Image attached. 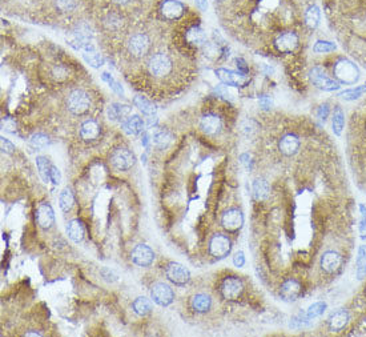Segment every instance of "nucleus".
Masks as SVG:
<instances>
[{"label": "nucleus", "mask_w": 366, "mask_h": 337, "mask_svg": "<svg viewBox=\"0 0 366 337\" xmlns=\"http://www.w3.org/2000/svg\"><path fill=\"white\" fill-rule=\"evenodd\" d=\"M106 113H108V117L111 120L121 121V120L127 119V116L131 113V107H129V106H125V104L115 103V104H111V106L108 107Z\"/></svg>", "instance_id": "24"}, {"label": "nucleus", "mask_w": 366, "mask_h": 337, "mask_svg": "<svg viewBox=\"0 0 366 337\" xmlns=\"http://www.w3.org/2000/svg\"><path fill=\"white\" fill-rule=\"evenodd\" d=\"M1 128H3V131H5V132H15V129H16V124H15V121L11 119H3L1 120Z\"/></svg>", "instance_id": "43"}, {"label": "nucleus", "mask_w": 366, "mask_h": 337, "mask_svg": "<svg viewBox=\"0 0 366 337\" xmlns=\"http://www.w3.org/2000/svg\"><path fill=\"white\" fill-rule=\"evenodd\" d=\"M149 47V40L148 38L143 34H137L135 36L129 39V43H128V50L132 54L133 56H144L148 51Z\"/></svg>", "instance_id": "13"}, {"label": "nucleus", "mask_w": 366, "mask_h": 337, "mask_svg": "<svg viewBox=\"0 0 366 337\" xmlns=\"http://www.w3.org/2000/svg\"><path fill=\"white\" fill-rule=\"evenodd\" d=\"M366 275V245H361L357 256V278L361 280Z\"/></svg>", "instance_id": "34"}, {"label": "nucleus", "mask_w": 366, "mask_h": 337, "mask_svg": "<svg viewBox=\"0 0 366 337\" xmlns=\"http://www.w3.org/2000/svg\"><path fill=\"white\" fill-rule=\"evenodd\" d=\"M309 77H311L312 83L314 84L317 88L322 91H337L340 90V83H337L336 80H333L326 75L324 69L319 68V67H314L311 69L309 72Z\"/></svg>", "instance_id": "3"}, {"label": "nucleus", "mask_w": 366, "mask_h": 337, "mask_svg": "<svg viewBox=\"0 0 366 337\" xmlns=\"http://www.w3.org/2000/svg\"><path fill=\"white\" fill-rule=\"evenodd\" d=\"M148 69L149 72L155 75V76H165L172 69V60L165 54H156V55H154L149 59Z\"/></svg>", "instance_id": "4"}, {"label": "nucleus", "mask_w": 366, "mask_h": 337, "mask_svg": "<svg viewBox=\"0 0 366 337\" xmlns=\"http://www.w3.org/2000/svg\"><path fill=\"white\" fill-rule=\"evenodd\" d=\"M73 195L72 192L69 191V189H64L63 192L60 193V197H59V204H60V208L63 212H68L69 209L73 207Z\"/></svg>", "instance_id": "35"}, {"label": "nucleus", "mask_w": 366, "mask_h": 337, "mask_svg": "<svg viewBox=\"0 0 366 337\" xmlns=\"http://www.w3.org/2000/svg\"><path fill=\"white\" fill-rule=\"evenodd\" d=\"M216 75L220 80L226 84V86L233 87H244L247 86L249 77L247 73L241 72V71H233V69L226 68H218L216 71Z\"/></svg>", "instance_id": "5"}, {"label": "nucleus", "mask_w": 366, "mask_h": 337, "mask_svg": "<svg viewBox=\"0 0 366 337\" xmlns=\"http://www.w3.org/2000/svg\"><path fill=\"white\" fill-rule=\"evenodd\" d=\"M91 99L87 92L81 90H75L69 94L67 99V107L75 115H83L90 110Z\"/></svg>", "instance_id": "2"}, {"label": "nucleus", "mask_w": 366, "mask_h": 337, "mask_svg": "<svg viewBox=\"0 0 366 337\" xmlns=\"http://www.w3.org/2000/svg\"><path fill=\"white\" fill-rule=\"evenodd\" d=\"M56 5L63 12H69V11H73L76 8L77 1L76 0H56Z\"/></svg>", "instance_id": "42"}, {"label": "nucleus", "mask_w": 366, "mask_h": 337, "mask_svg": "<svg viewBox=\"0 0 366 337\" xmlns=\"http://www.w3.org/2000/svg\"><path fill=\"white\" fill-rule=\"evenodd\" d=\"M232 249V243L226 236L217 233L214 235L209 241V252L213 257L222 259V257L228 256V253Z\"/></svg>", "instance_id": "7"}, {"label": "nucleus", "mask_w": 366, "mask_h": 337, "mask_svg": "<svg viewBox=\"0 0 366 337\" xmlns=\"http://www.w3.org/2000/svg\"><path fill=\"white\" fill-rule=\"evenodd\" d=\"M260 106L264 108V110H268V108H270V106H272V99L269 98V96H266V95L261 96V98H260Z\"/></svg>", "instance_id": "50"}, {"label": "nucleus", "mask_w": 366, "mask_h": 337, "mask_svg": "<svg viewBox=\"0 0 366 337\" xmlns=\"http://www.w3.org/2000/svg\"><path fill=\"white\" fill-rule=\"evenodd\" d=\"M243 290V281L239 278H226L221 284V294L226 300L239 299Z\"/></svg>", "instance_id": "10"}, {"label": "nucleus", "mask_w": 366, "mask_h": 337, "mask_svg": "<svg viewBox=\"0 0 366 337\" xmlns=\"http://www.w3.org/2000/svg\"><path fill=\"white\" fill-rule=\"evenodd\" d=\"M365 92H366V86H361V87H357V88H352V90L344 91L340 96L344 99V100H356V99L361 98L362 95L365 94Z\"/></svg>", "instance_id": "38"}, {"label": "nucleus", "mask_w": 366, "mask_h": 337, "mask_svg": "<svg viewBox=\"0 0 366 337\" xmlns=\"http://www.w3.org/2000/svg\"><path fill=\"white\" fill-rule=\"evenodd\" d=\"M36 164H38V169H39V173L42 176V179L48 183V181H51V169H52V164L50 163L47 158H44V156H38L36 158Z\"/></svg>", "instance_id": "28"}, {"label": "nucleus", "mask_w": 366, "mask_h": 337, "mask_svg": "<svg viewBox=\"0 0 366 337\" xmlns=\"http://www.w3.org/2000/svg\"><path fill=\"white\" fill-rule=\"evenodd\" d=\"M154 251L145 244H139L132 251V261L139 267H149L154 263Z\"/></svg>", "instance_id": "12"}, {"label": "nucleus", "mask_w": 366, "mask_h": 337, "mask_svg": "<svg viewBox=\"0 0 366 337\" xmlns=\"http://www.w3.org/2000/svg\"><path fill=\"white\" fill-rule=\"evenodd\" d=\"M84 59L87 60V63H90L92 67L98 68L103 64V57L99 54H95V52H85L84 54Z\"/></svg>", "instance_id": "41"}, {"label": "nucleus", "mask_w": 366, "mask_h": 337, "mask_svg": "<svg viewBox=\"0 0 366 337\" xmlns=\"http://www.w3.org/2000/svg\"><path fill=\"white\" fill-rule=\"evenodd\" d=\"M237 67H239V71L244 73H248V67L245 65V61L243 59H237Z\"/></svg>", "instance_id": "51"}, {"label": "nucleus", "mask_w": 366, "mask_h": 337, "mask_svg": "<svg viewBox=\"0 0 366 337\" xmlns=\"http://www.w3.org/2000/svg\"><path fill=\"white\" fill-rule=\"evenodd\" d=\"M60 180H61V175H60L59 169L56 168L55 166H52L51 169V181L53 184H59Z\"/></svg>", "instance_id": "48"}, {"label": "nucleus", "mask_w": 366, "mask_h": 337, "mask_svg": "<svg viewBox=\"0 0 366 337\" xmlns=\"http://www.w3.org/2000/svg\"><path fill=\"white\" fill-rule=\"evenodd\" d=\"M253 197H255L257 201H261L264 200L268 197V193H269V184L266 180L264 179H256L253 181Z\"/></svg>", "instance_id": "27"}, {"label": "nucleus", "mask_w": 366, "mask_h": 337, "mask_svg": "<svg viewBox=\"0 0 366 337\" xmlns=\"http://www.w3.org/2000/svg\"><path fill=\"white\" fill-rule=\"evenodd\" d=\"M165 275L169 281L176 285H184L191 280V273L180 263H169L166 265Z\"/></svg>", "instance_id": "6"}, {"label": "nucleus", "mask_w": 366, "mask_h": 337, "mask_svg": "<svg viewBox=\"0 0 366 337\" xmlns=\"http://www.w3.org/2000/svg\"><path fill=\"white\" fill-rule=\"evenodd\" d=\"M221 224L226 230H239L244 224V215L239 208H230L222 214Z\"/></svg>", "instance_id": "11"}, {"label": "nucleus", "mask_w": 366, "mask_h": 337, "mask_svg": "<svg viewBox=\"0 0 366 337\" xmlns=\"http://www.w3.org/2000/svg\"><path fill=\"white\" fill-rule=\"evenodd\" d=\"M205 32L201 30L200 27H192L189 28L187 32V40L188 43L193 44V46H201L203 43H205Z\"/></svg>", "instance_id": "29"}, {"label": "nucleus", "mask_w": 366, "mask_h": 337, "mask_svg": "<svg viewBox=\"0 0 366 337\" xmlns=\"http://www.w3.org/2000/svg\"><path fill=\"white\" fill-rule=\"evenodd\" d=\"M133 103H135V106H136L144 115L152 116L155 115V112H156V108H155L154 104L149 102V100H147L145 98H143V96H136V98L133 99Z\"/></svg>", "instance_id": "31"}, {"label": "nucleus", "mask_w": 366, "mask_h": 337, "mask_svg": "<svg viewBox=\"0 0 366 337\" xmlns=\"http://www.w3.org/2000/svg\"><path fill=\"white\" fill-rule=\"evenodd\" d=\"M210 305H212V299H210V296H208V294L199 293L192 299V307H193L195 311L199 312V313L207 312L210 308Z\"/></svg>", "instance_id": "26"}, {"label": "nucleus", "mask_w": 366, "mask_h": 337, "mask_svg": "<svg viewBox=\"0 0 366 337\" xmlns=\"http://www.w3.org/2000/svg\"><path fill=\"white\" fill-rule=\"evenodd\" d=\"M1 150H3V152H5V154H11L15 148H13V144L12 143H9L7 139H1Z\"/></svg>", "instance_id": "49"}, {"label": "nucleus", "mask_w": 366, "mask_h": 337, "mask_svg": "<svg viewBox=\"0 0 366 337\" xmlns=\"http://www.w3.org/2000/svg\"><path fill=\"white\" fill-rule=\"evenodd\" d=\"M300 293H301V285L294 279L286 280L281 285V289H280V294H281V297L285 301H296Z\"/></svg>", "instance_id": "18"}, {"label": "nucleus", "mask_w": 366, "mask_h": 337, "mask_svg": "<svg viewBox=\"0 0 366 337\" xmlns=\"http://www.w3.org/2000/svg\"><path fill=\"white\" fill-rule=\"evenodd\" d=\"M276 48L280 52L284 54H289V52L294 51L298 46V38L294 32H285V34L280 35L276 39Z\"/></svg>", "instance_id": "14"}, {"label": "nucleus", "mask_w": 366, "mask_h": 337, "mask_svg": "<svg viewBox=\"0 0 366 337\" xmlns=\"http://www.w3.org/2000/svg\"><path fill=\"white\" fill-rule=\"evenodd\" d=\"M151 297L158 305L168 307L173 301V299H175V294H173V290H172V288L169 285H166L164 282H157L151 289Z\"/></svg>", "instance_id": "8"}, {"label": "nucleus", "mask_w": 366, "mask_h": 337, "mask_svg": "<svg viewBox=\"0 0 366 337\" xmlns=\"http://www.w3.org/2000/svg\"><path fill=\"white\" fill-rule=\"evenodd\" d=\"M240 159H241V163H243V164H245L247 167H249V162H248L249 156H248V155H243V156H241Z\"/></svg>", "instance_id": "53"}, {"label": "nucleus", "mask_w": 366, "mask_h": 337, "mask_svg": "<svg viewBox=\"0 0 366 337\" xmlns=\"http://www.w3.org/2000/svg\"><path fill=\"white\" fill-rule=\"evenodd\" d=\"M329 115V106L328 104H322L321 107L318 108V111H317V116H318L319 120H326Z\"/></svg>", "instance_id": "47"}, {"label": "nucleus", "mask_w": 366, "mask_h": 337, "mask_svg": "<svg viewBox=\"0 0 366 337\" xmlns=\"http://www.w3.org/2000/svg\"><path fill=\"white\" fill-rule=\"evenodd\" d=\"M344 127H345V115L341 111V108H336L334 115H333V132L336 133L337 136H340Z\"/></svg>", "instance_id": "33"}, {"label": "nucleus", "mask_w": 366, "mask_h": 337, "mask_svg": "<svg viewBox=\"0 0 366 337\" xmlns=\"http://www.w3.org/2000/svg\"><path fill=\"white\" fill-rule=\"evenodd\" d=\"M36 222L44 229L51 228L52 224L55 223V214H53V209H52L51 205L44 203L36 209Z\"/></svg>", "instance_id": "15"}, {"label": "nucleus", "mask_w": 366, "mask_h": 337, "mask_svg": "<svg viewBox=\"0 0 366 337\" xmlns=\"http://www.w3.org/2000/svg\"><path fill=\"white\" fill-rule=\"evenodd\" d=\"M133 311L140 316L148 315L149 312L152 311V303H151V300L144 297V296L137 297V299L133 301Z\"/></svg>", "instance_id": "30"}, {"label": "nucleus", "mask_w": 366, "mask_h": 337, "mask_svg": "<svg viewBox=\"0 0 366 337\" xmlns=\"http://www.w3.org/2000/svg\"><path fill=\"white\" fill-rule=\"evenodd\" d=\"M184 11H185L184 4H181L180 1H176V0H165L161 5L162 16L168 20L179 19V17L183 16Z\"/></svg>", "instance_id": "16"}, {"label": "nucleus", "mask_w": 366, "mask_h": 337, "mask_svg": "<svg viewBox=\"0 0 366 337\" xmlns=\"http://www.w3.org/2000/svg\"><path fill=\"white\" fill-rule=\"evenodd\" d=\"M154 141L160 148H165L172 141V135L168 131H158L154 135Z\"/></svg>", "instance_id": "36"}, {"label": "nucleus", "mask_w": 366, "mask_h": 337, "mask_svg": "<svg viewBox=\"0 0 366 337\" xmlns=\"http://www.w3.org/2000/svg\"><path fill=\"white\" fill-rule=\"evenodd\" d=\"M113 1H116V3H121V4H124V3H127L128 0H113Z\"/></svg>", "instance_id": "54"}, {"label": "nucleus", "mask_w": 366, "mask_h": 337, "mask_svg": "<svg viewBox=\"0 0 366 337\" xmlns=\"http://www.w3.org/2000/svg\"><path fill=\"white\" fill-rule=\"evenodd\" d=\"M103 79H104L105 81H108V84H109V86H111L112 88L116 91V92H119V94H123V90H121V87H119V84H117V83H116V81L113 80V79H112V77L109 76L108 73H103Z\"/></svg>", "instance_id": "45"}, {"label": "nucleus", "mask_w": 366, "mask_h": 337, "mask_svg": "<svg viewBox=\"0 0 366 337\" xmlns=\"http://www.w3.org/2000/svg\"><path fill=\"white\" fill-rule=\"evenodd\" d=\"M342 264V257L334 251L325 252L321 257V268L326 273H334Z\"/></svg>", "instance_id": "17"}, {"label": "nucleus", "mask_w": 366, "mask_h": 337, "mask_svg": "<svg viewBox=\"0 0 366 337\" xmlns=\"http://www.w3.org/2000/svg\"><path fill=\"white\" fill-rule=\"evenodd\" d=\"M336 50V44L332 42H325V40H318L313 47V51L317 54H326V52H332Z\"/></svg>", "instance_id": "39"}, {"label": "nucleus", "mask_w": 366, "mask_h": 337, "mask_svg": "<svg viewBox=\"0 0 366 337\" xmlns=\"http://www.w3.org/2000/svg\"><path fill=\"white\" fill-rule=\"evenodd\" d=\"M334 75L341 83L345 84H353L360 79V71L350 60H340L334 65Z\"/></svg>", "instance_id": "1"}, {"label": "nucleus", "mask_w": 366, "mask_h": 337, "mask_svg": "<svg viewBox=\"0 0 366 337\" xmlns=\"http://www.w3.org/2000/svg\"><path fill=\"white\" fill-rule=\"evenodd\" d=\"M278 147H280V151H281L282 154L286 155V156H292V155H294L298 151L300 140H298L297 136H294V135L289 133V135H285V136L280 140Z\"/></svg>", "instance_id": "22"}, {"label": "nucleus", "mask_w": 366, "mask_h": 337, "mask_svg": "<svg viewBox=\"0 0 366 337\" xmlns=\"http://www.w3.org/2000/svg\"><path fill=\"white\" fill-rule=\"evenodd\" d=\"M319 17H321V12L317 5H312L309 7L305 13V22L311 28H315L319 24Z\"/></svg>", "instance_id": "32"}, {"label": "nucleus", "mask_w": 366, "mask_h": 337, "mask_svg": "<svg viewBox=\"0 0 366 337\" xmlns=\"http://www.w3.org/2000/svg\"><path fill=\"white\" fill-rule=\"evenodd\" d=\"M100 135V127L95 120H85L80 127V136L83 140L92 141L98 139Z\"/></svg>", "instance_id": "21"}, {"label": "nucleus", "mask_w": 366, "mask_h": 337, "mask_svg": "<svg viewBox=\"0 0 366 337\" xmlns=\"http://www.w3.org/2000/svg\"><path fill=\"white\" fill-rule=\"evenodd\" d=\"M360 211H361V223H360V230H361L362 236H366V207H365V205H360Z\"/></svg>", "instance_id": "44"}, {"label": "nucleus", "mask_w": 366, "mask_h": 337, "mask_svg": "<svg viewBox=\"0 0 366 337\" xmlns=\"http://www.w3.org/2000/svg\"><path fill=\"white\" fill-rule=\"evenodd\" d=\"M111 163L116 169L127 171L135 164V155L131 151H128L127 148H119L112 154Z\"/></svg>", "instance_id": "9"}, {"label": "nucleus", "mask_w": 366, "mask_h": 337, "mask_svg": "<svg viewBox=\"0 0 366 337\" xmlns=\"http://www.w3.org/2000/svg\"><path fill=\"white\" fill-rule=\"evenodd\" d=\"M196 4L199 5L201 9H205L207 8V5H208V0H196Z\"/></svg>", "instance_id": "52"}, {"label": "nucleus", "mask_w": 366, "mask_h": 337, "mask_svg": "<svg viewBox=\"0 0 366 337\" xmlns=\"http://www.w3.org/2000/svg\"><path fill=\"white\" fill-rule=\"evenodd\" d=\"M30 143L34 145L35 148H44V147H47L50 144V139L46 135H43V133H35V135L31 136Z\"/></svg>", "instance_id": "40"}, {"label": "nucleus", "mask_w": 366, "mask_h": 337, "mask_svg": "<svg viewBox=\"0 0 366 337\" xmlns=\"http://www.w3.org/2000/svg\"><path fill=\"white\" fill-rule=\"evenodd\" d=\"M121 127H123L124 132L128 133V135H139L144 128V121L140 116H128L127 119L123 120Z\"/></svg>", "instance_id": "20"}, {"label": "nucleus", "mask_w": 366, "mask_h": 337, "mask_svg": "<svg viewBox=\"0 0 366 337\" xmlns=\"http://www.w3.org/2000/svg\"><path fill=\"white\" fill-rule=\"evenodd\" d=\"M67 233H68L69 239L75 241V243H80L81 240L84 239L85 228L80 220H72L69 222L67 225Z\"/></svg>", "instance_id": "25"}, {"label": "nucleus", "mask_w": 366, "mask_h": 337, "mask_svg": "<svg viewBox=\"0 0 366 337\" xmlns=\"http://www.w3.org/2000/svg\"><path fill=\"white\" fill-rule=\"evenodd\" d=\"M221 119L216 115H205L201 117L200 127L207 135H216L221 129Z\"/></svg>", "instance_id": "19"}, {"label": "nucleus", "mask_w": 366, "mask_h": 337, "mask_svg": "<svg viewBox=\"0 0 366 337\" xmlns=\"http://www.w3.org/2000/svg\"><path fill=\"white\" fill-rule=\"evenodd\" d=\"M349 323V313L345 309H341V311L334 312L330 319H329V327L334 332H338L341 329H344Z\"/></svg>", "instance_id": "23"}, {"label": "nucleus", "mask_w": 366, "mask_h": 337, "mask_svg": "<svg viewBox=\"0 0 366 337\" xmlns=\"http://www.w3.org/2000/svg\"><path fill=\"white\" fill-rule=\"evenodd\" d=\"M233 264L236 265V267H239V268H241L244 264H245V256H244V252H237L236 255L233 256Z\"/></svg>", "instance_id": "46"}, {"label": "nucleus", "mask_w": 366, "mask_h": 337, "mask_svg": "<svg viewBox=\"0 0 366 337\" xmlns=\"http://www.w3.org/2000/svg\"><path fill=\"white\" fill-rule=\"evenodd\" d=\"M325 309H326V304L322 303V301L312 304L311 307L308 308V311H307L308 319H309V320H313V319H315V317H319V316L324 313Z\"/></svg>", "instance_id": "37"}]
</instances>
